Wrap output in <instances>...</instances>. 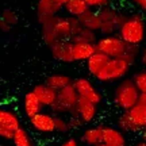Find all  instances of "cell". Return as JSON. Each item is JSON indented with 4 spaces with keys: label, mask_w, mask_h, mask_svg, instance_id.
Listing matches in <instances>:
<instances>
[{
    "label": "cell",
    "mask_w": 146,
    "mask_h": 146,
    "mask_svg": "<svg viewBox=\"0 0 146 146\" xmlns=\"http://www.w3.org/2000/svg\"><path fill=\"white\" fill-rule=\"evenodd\" d=\"M78 19L69 15H56L41 22V35L42 41L47 46L58 41H70L73 31L77 26Z\"/></svg>",
    "instance_id": "obj_1"
},
{
    "label": "cell",
    "mask_w": 146,
    "mask_h": 146,
    "mask_svg": "<svg viewBox=\"0 0 146 146\" xmlns=\"http://www.w3.org/2000/svg\"><path fill=\"white\" fill-rule=\"evenodd\" d=\"M116 35L127 45L141 46L146 41V18L139 12H127L116 30Z\"/></svg>",
    "instance_id": "obj_2"
},
{
    "label": "cell",
    "mask_w": 146,
    "mask_h": 146,
    "mask_svg": "<svg viewBox=\"0 0 146 146\" xmlns=\"http://www.w3.org/2000/svg\"><path fill=\"white\" fill-rule=\"evenodd\" d=\"M116 127L123 133H137L146 129V106L137 102L130 110L122 111L116 118Z\"/></svg>",
    "instance_id": "obj_3"
},
{
    "label": "cell",
    "mask_w": 146,
    "mask_h": 146,
    "mask_svg": "<svg viewBox=\"0 0 146 146\" xmlns=\"http://www.w3.org/2000/svg\"><path fill=\"white\" fill-rule=\"evenodd\" d=\"M139 99V91L137 89L135 84L131 78H122L118 81L114 89V104L120 111L130 110Z\"/></svg>",
    "instance_id": "obj_4"
},
{
    "label": "cell",
    "mask_w": 146,
    "mask_h": 146,
    "mask_svg": "<svg viewBox=\"0 0 146 146\" xmlns=\"http://www.w3.org/2000/svg\"><path fill=\"white\" fill-rule=\"evenodd\" d=\"M131 68L133 65L123 58H108L103 69L95 78L104 84L116 83V81H120L122 78H125Z\"/></svg>",
    "instance_id": "obj_5"
},
{
    "label": "cell",
    "mask_w": 146,
    "mask_h": 146,
    "mask_svg": "<svg viewBox=\"0 0 146 146\" xmlns=\"http://www.w3.org/2000/svg\"><path fill=\"white\" fill-rule=\"evenodd\" d=\"M78 102V95L72 84H69L62 89L57 91V99L50 107V112L53 115H69L72 114Z\"/></svg>",
    "instance_id": "obj_6"
},
{
    "label": "cell",
    "mask_w": 146,
    "mask_h": 146,
    "mask_svg": "<svg viewBox=\"0 0 146 146\" xmlns=\"http://www.w3.org/2000/svg\"><path fill=\"white\" fill-rule=\"evenodd\" d=\"M127 46L129 45L122 41L116 34L100 36L95 42L96 52L106 54L110 58H123L126 50H127Z\"/></svg>",
    "instance_id": "obj_7"
},
{
    "label": "cell",
    "mask_w": 146,
    "mask_h": 146,
    "mask_svg": "<svg viewBox=\"0 0 146 146\" xmlns=\"http://www.w3.org/2000/svg\"><path fill=\"white\" fill-rule=\"evenodd\" d=\"M72 85L74 87L76 92L78 95V99L87 100V102H91L99 107L103 102V98H102V94H100L98 88L94 85V83L87 77H77L72 81Z\"/></svg>",
    "instance_id": "obj_8"
},
{
    "label": "cell",
    "mask_w": 146,
    "mask_h": 146,
    "mask_svg": "<svg viewBox=\"0 0 146 146\" xmlns=\"http://www.w3.org/2000/svg\"><path fill=\"white\" fill-rule=\"evenodd\" d=\"M21 127L19 116L10 108L0 107V139L11 141L12 135Z\"/></svg>",
    "instance_id": "obj_9"
},
{
    "label": "cell",
    "mask_w": 146,
    "mask_h": 146,
    "mask_svg": "<svg viewBox=\"0 0 146 146\" xmlns=\"http://www.w3.org/2000/svg\"><path fill=\"white\" fill-rule=\"evenodd\" d=\"M68 0H38L36 3V19L38 22L46 21L49 18H53L60 14V11L64 10V5Z\"/></svg>",
    "instance_id": "obj_10"
},
{
    "label": "cell",
    "mask_w": 146,
    "mask_h": 146,
    "mask_svg": "<svg viewBox=\"0 0 146 146\" xmlns=\"http://www.w3.org/2000/svg\"><path fill=\"white\" fill-rule=\"evenodd\" d=\"M29 123L33 129L42 134H53L54 133V115L42 110L41 112L29 118Z\"/></svg>",
    "instance_id": "obj_11"
},
{
    "label": "cell",
    "mask_w": 146,
    "mask_h": 146,
    "mask_svg": "<svg viewBox=\"0 0 146 146\" xmlns=\"http://www.w3.org/2000/svg\"><path fill=\"white\" fill-rule=\"evenodd\" d=\"M69 115H77L84 125L92 123L96 119V116H98V106L91 103V102H87V100L78 99L74 110L72 111V114Z\"/></svg>",
    "instance_id": "obj_12"
},
{
    "label": "cell",
    "mask_w": 146,
    "mask_h": 146,
    "mask_svg": "<svg viewBox=\"0 0 146 146\" xmlns=\"http://www.w3.org/2000/svg\"><path fill=\"white\" fill-rule=\"evenodd\" d=\"M49 47H50L52 57L56 58L57 61L66 64L74 62L72 54V41H58Z\"/></svg>",
    "instance_id": "obj_13"
},
{
    "label": "cell",
    "mask_w": 146,
    "mask_h": 146,
    "mask_svg": "<svg viewBox=\"0 0 146 146\" xmlns=\"http://www.w3.org/2000/svg\"><path fill=\"white\" fill-rule=\"evenodd\" d=\"M103 130V141L107 146H126L127 145V139H126L125 133L119 130L118 127H111V126H102Z\"/></svg>",
    "instance_id": "obj_14"
},
{
    "label": "cell",
    "mask_w": 146,
    "mask_h": 146,
    "mask_svg": "<svg viewBox=\"0 0 146 146\" xmlns=\"http://www.w3.org/2000/svg\"><path fill=\"white\" fill-rule=\"evenodd\" d=\"M31 91L38 98V100L41 102L43 108H50L53 106V103L56 102V99H57V91L53 89L52 87H49L45 83L36 84L35 87H33Z\"/></svg>",
    "instance_id": "obj_15"
},
{
    "label": "cell",
    "mask_w": 146,
    "mask_h": 146,
    "mask_svg": "<svg viewBox=\"0 0 146 146\" xmlns=\"http://www.w3.org/2000/svg\"><path fill=\"white\" fill-rule=\"evenodd\" d=\"M96 52L92 42H72V54L74 62H85Z\"/></svg>",
    "instance_id": "obj_16"
},
{
    "label": "cell",
    "mask_w": 146,
    "mask_h": 146,
    "mask_svg": "<svg viewBox=\"0 0 146 146\" xmlns=\"http://www.w3.org/2000/svg\"><path fill=\"white\" fill-rule=\"evenodd\" d=\"M43 110V106L41 104V102L38 100L33 91H29L25 96H23V111L27 118H31L35 114L41 112Z\"/></svg>",
    "instance_id": "obj_17"
},
{
    "label": "cell",
    "mask_w": 146,
    "mask_h": 146,
    "mask_svg": "<svg viewBox=\"0 0 146 146\" xmlns=\"http://www.w3.org/2000/svg\"><path fill=\"white\" fill-rule=\"evenodd\" d=\"M78 22L81 23V26L88 29L91 31L98 33L100 29V18L98 14V10H92L89 8L88 11H85L83 15H80L77 18Z\"/></svg>",
    "instance_id": "obj_18"
},
{
    "label": "cell",
    "mask_w": 146,
    "mask_h": 146,
    "mask_svg": "<svg viewBox=\"0 0 146 146\" xmlns=\"http://www.w3.org/2000/svg\"><path fill=\"white\" fill-rule=\"evenodd\" d=\"M103 141V130L102 126H92L87 127L81 134V142L87 146H95L99 145Z\"/></svg>",
    "instance_id": "obj_19"
},
{
    "label": "cell",
    "mask_w": 146,
    "mask_h": 146,
    "mask_svg": "<svg viewBox=\"0 0 146 146\" xmlns=\"http://www.w3.org/2000/svg\"><path fill=\"white\" fill-rule=\"evenodd\" d=\"M18 25V15L14 10L7 8L0 14V31L10 33Z\"/></svg>",
    "instance_id": "obj_20"
},
{
    "label": "cell",
    "mask_w": 146,
    "mask_h": 146,
    "mask_svg": "<svg viewBox=\"0 0 146 146\" xmlns=\"http://www.w3.org/2000/svg\"><path fill=\"white\" fill-rule=\"evenodd\" d=\"M64 10L66 12V15L78 18L85 11L89 10V5L85 3V0H68L64 5Z\"/></svg>",
    "instance_id": "obj_21"
},
{
    "label": "cell",
    "mask_w": 146,
    "mask_h": 146,
    "mask_svg": "<svg viewBox=\"0 0 146 146\" xmlns=\"http://www.w3.org/2000/svg\"><path fill=\"white\" fill-rule=\"evenodd\" d=\"M96 39H98V33L91 31L88 29L83 27L81 23H78L76 26L72 38H70L72 42H92V43H95Z\"/></svg>",
    "instance_id": "obj_22"
},
{
    "label": "cell",
    "mask_w": 146,
    "mask_h": 146,
    "mask_svg": "<svg viewBox=\"0 0 146 146\" xmlns=\"http://www.w3.org/2000/svg\"><path fill=\"white\" fill-rule=\"evenodd\" d=\"M72 81H73V78H70L68 74L54 73V74L47 76L46 80H45V84H47L49 87H52V88L56 89V91H60V89H62L64 87L72 84Z\"/></svg>",
    "instance_id": "obj_23"
},
{
    "label": "cell",
    "mask_w": 146,
    "mask_h": 146,
    "mask_svg": "<svg viewBox=\"0 0 146 146\" xmlns=\"http://www.w3.org/2000/svg\"><path fill=\"white\" fill-rule=\"evenodd\" d=\"M11 142L14 143V146H35L30 134H29V131L25 127H22V126L14 133Z\"/></svg>",
    "instance_id": "obj_24"
},
{
    "label": "cell",
    "mask_w": 146,
    "mask_h": 146,
    "mask_svg": "<svg viewBox=\"0 0 146 146\" xmlns=\"http://www.w3.org/2000/svg\"><path fill=\"white\" fill-rule=\"evenodd\" d=\"M54 131L60 134H66L70 131L69 120L65 115H54Z\"/></svg>",
    "instance_id": "obj_25"
},
{
    "label": "cell",
    "mask_w": 146,
    "mask_h": 146,
    "mask_svg": "<svg viewBox=\"0 0 146 146\" xmlns=\"http://www.w3.org/2000/svg\"><path fill=\"white\" fill-rule=\"evenodd\" d=\"M131 80L134 81L139 94H146V69H141V70L135 72Z\"/></svg>",
    "instance_id": "obj_26"
},
{
    "label": "cell",
    "mask_w": 146,
    "mask_h": 146,
    "mask_svg": "<svg viewBox=\"0 0 146 146\" xmlns=\"http://www.w3.org/2000/svg\"><path fill=\"white\" fill-rule=\"evenodd\" d=\"M68 120H69V127H70V130H80L84 125L77 115H69Z\"/></svg>",
    "instance_id": "obj_27"
},
{
    "label": "cell",
    "mask_w": 146,
    "mask_h": 146,
    "mask_svg": "<svg viewBox=\"0 0 146 146\" xmlns=\"http://www.w3.org/2000/svg\"><path fill=\"white\" fill-rule=\"evenodd\" d=\"M85 3L89 5V8L92 10H99L104 5H108L111 3V0H85Z\"/></svg>",
    "instance_id": "obj_28"
},
{
    "label": "cell",
    "mask_w": 146,
    "mask_h": 146,
    "mask_svg": "<svg viewBox=\"0 0 146 146\" xmlns=\"http://www.w3.org/2000/svg\"><path fill=\"white\" fill-rule=\"evenodd\" d=\"M131 3L135 7H138L141 11L146 12V0H131Z\"/></svg>",
    "instance_id": "obj_29"
},
{
    "label": "cell",
    "mask_w": 146,
    "mask_h": 146,
    "mask_svg": "<svg viewBox=\"0 0 146 146\" xmlns=\"http://www.w3.org/2000/svg\"><path fill=\"white\" fill-rule=\"evenodd\" d=\"M60 146H80V145H78V141L76 138H72V137H70L68 139H65Z\"/></svg>",
    "instance_id": "obj_30"
},
{
    "label": "cell",
    "mask_w": 146,
    "mask_h": 146,
    "mask_svg": "<svg viewBox=\"0 0 146 146\" xmlns=\"http://www.w3.org/2000/svg\"><path fill=\"white\" fill-rule=\"evenodd\" d=\"M139 60H141V62H142V65L146 68V47H143L141 50V53H139Z\"/></svg>",
    "instance_id": "obj_31"
},
{
    "label": "cell",
    "mask_w": 146,
    "mask_h": 146,
    "mask_svg": "<svg viewBox=\"0 0 146 146\" xmlns=\"http://www.w3.org/2000/svg\"><path fill=\"white\" fill-rule=\"evenodd\" d=\"M138 102H141L142 104L146 106V94H139V99H138Z\"/></svg>",
    "instance_id": "obj_32"
},
{
    "label": "cell",
    "mask_w": 146,
    "mask_h": 146,
    "mask_svg": "<svg viewBox=\"0 0 146 146\" xmlns=\"http://www.w3.org/2000/svg\"><path fill=\"white\" fill-rule=\"evenodd\" d=\"M141 139L146 142V129H143V130L141 131Z\"/></svg>",
    "instance_id": "obj_33"
},
{
    "label": "cell",
    "mask_w": 146,
    "mask_h": 146,
    "mask_svg": "<svg viewBox=\"0 0 146 146\" xmlns=\"http://www.w3.org/2000/svg\"><path fill=\"white\" fill-rule=\"evenodd\" d=\"M134 146H146V142H145V141H142V139H141L139 142H137V143H135Z\"/></svg>",
    "instance_id": "obj_34"
},
{
    "label": "cell",
    "mask_w": 146,
    "mask_h": 146,
    "mask_svg": "<svg viewBox=\"0 0 146 146\" xmlns=\"http://www.w3.org/2000/svg\"><path fill=\"white\" fill-rule=\"evenodd\" d=\"M95 146H107V145H104V143H99V145H95Z\"/></svg>",
    "instance_id": "obj_35"
}]
</instances>
